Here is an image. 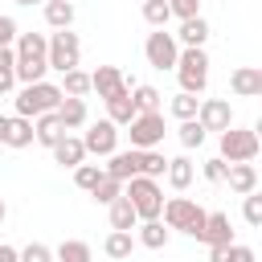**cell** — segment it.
Here are the masks:
<instances>
[{
    "label": "cell",
    "mask_w": 262,
    "mask_h": 262,
    "mask_svg": "<svg viewBox=\"0 0 262 262\" xmlns=\"http://www.w3.org/2000/svg\"><path fill=\"white\" fill-rule=\"evenodd\" d=\"M61 98H66L61 86H53V82H45V78H41V82H29V86H20V94H16V115L37 119V115H45V111H57Z\"/></svg>",
    "instance_id": "6da1fadb"
},
{
    "label": "cell",
    "mask_w": 262,
    "mask_h": 262,
    "mask_svg": "<svg viewBox=\"0 0 262 262\" xmlns=\"http://www.w3.org/2000/svg\"><path fill=\"white\" fill-rule=\"evenodd\" d=\"M123 196L135 205L139 221H156V217L164 213V188H160V180H151V176H131V180L123 184Z\"/></svg>",
    "instance_id": "7a4b0ae2"
},
{
    "label": "cell",
    "mask_w": 262,
    "mask_h": 262,
    "mask_svg": "<svg viewBox=\"0 0 262 262\" xmlns=\"http://www.w3.org/2000/svg\"><path fill=\"white\" fill-rule=\"evenodd\" d=\"M164 225L168 229H180V233H188V237H196L201 242V229H205V217H209V209H201L196 201H188V196H172V201H164Z\"/></svg>",
    "instance_id": "3957f363"
},
{
    "label": "cell",
    "mask_w": 262,
    "mask_h": 262,
    "mask_svg": "<svg viewBox=\"0 0 262 262\" xmlns=\"http://www.w3.org/2000/svg\"><path fill=\"white\" fill-rule=\"evenodd\" d=\"M176 78H180V90H188V94H201V90L209 86V57H205L201 45H196V49H180V57H176Z\"/></svg>",
    "instance_id": "277c9868"
},
{
    "label": "cell",
    "mask_w": 262,
    "mask_h": 262,
    "mask_svg": "<svg viewBox=\"0 0 262 262\" xmlns=\"http://www.w3.org/2000/svg\"><path fill=\"white\" fill-rule=\"evenodd\" d=\"M258 151H262V143H258L254 131H246V127H225L221 131V160L225 164H250Z\"/></svg>",
    "instance_id": "5b68a950"
},
{
    "label": "cell",
    "mask_w": 262,
    "mask_h": 262,
    "mask_svg": "<svg viewBox=\"0 0 262 262\" xmlns=\"http://www.w3.org/2000/svg\"><path fill=\"white\" fill-rule=\"evenodd\" d=\"M78 61H82V41H78V33H70V29L49 33V70L66 74V70H78Z\"/></svg>",
    "instance_id": "8992f818"
},
{
    "label": "cell",
    "mask_w": 262,
    "mask_h": 262,
    "mask_svg": "<svg viewBox=\"0 0 262 262\" xmlns=\"http://www.w3.org/2000/svg\"><path fill=\"white\" fill-rule=\"evenodd\" d=\"M127 135H131V147H160L164 143V115L160 111H139L131 123H127Z\"/></svg>",
    "instance_id": "52a82bcc"
},
{
    "label": "cell",
    "mask_w": 262,
    "mask_h": 262,
    "mask_svg": "<svg viewBox=\"0 0 262 262\" xmlns=\"http://www.w3.org/2000/svg\"><path fill=\"white\" fill-rule=\"evenodd\" d=\"M143 57H147V66H156V70H176L180 41H176L172 33L156 29V33H147V41H143Z\"/></svg>",
    "instance_id": "ba28073f"
},
{
    "label": "cell",
    "mask_w": 262,
    "mask_h": 262,
    "mask_svg": "<svg viewBox=\"0 0 262 262\" xmlns=\"http://www.w3.org/2000/svg\"><path fill=\"white\" fill-rule=\"evenodd\" d=\"M82 143H86V156H111V151H119V123H111V119L90 123V131L82 135Z\"/></svg>",
    "instance_id": "9c48e42d"
},
{
    "label": "cell",
    "mask_w": 262,
    "mask_h": 262,
    "mask_svg": "<svg viewBox=\"0 0 262 262\" xmlns=\"http://www.w3.org/2000/svg\"><path fill=\"white\" fill-rule=\"evenodd\" d=\"M196 119H201V127L205 131H225V127H233V111H229V98H201V111H196Z\"/></svg>",
    "instance_id": "30bf717a"
},
{
    "label": "cell",
    "mask_w": 262,
    "mask_h": 262,
    "mask_svg": "<svg viewBox=\"0 0 262 262\" xmlns=\"http://www.w3.org/2000/svg\"><path fill=\"white\" fill-rule=\"evenodd\" d=\"M90 90H98V98H111V94H119V90H131V82L123 78L119 66H98V70L90 74Z\"/></svg>",
    "instance_id": "8fae6325"
},
{
    "label": "cell",
    "mask_w": 262,
    "mask_h": 262,
    "mask_svg": "<svg viewBox=\"0 0 262 262\" xmlns=\"http://www.w3.org/2000/svg\"><path fill=\"white\" fill-rule=\"evenodd\" d=\"M201 242L205 246H229L233 242V225H229V213H209L205 217V229H201Z\"/></svg>",
    "instance_id": "7c38bea8"
},
{
    "label": "cell",
    "mask_w": 262,
    "mask_h": 262,
    "mask_svg": "<svg viewBox=\"0 0 262 262\" xmlns=\"http://www.w3.org/2000/svg\"><path fill=\"white\" fill-rule=\"evenodd\" d=\"M16 61H49V37L45 33H20L16 37Z\"/></svg>",
    "instance_id": "4fadbf2b"
},
{
    "label": "cell",
    "mask_w": 262,
    "mask_h": 262,
    "mask_svg": "<svg viewBox=\"0 0 262 262\" xmlns=\"http://www.w3.org/2000/svg\"><path fill=\"white\" fill-rule=\"evenodd\" d=\"M102 102H106V119H111V123H119V127H127V123L139 115V106H135L131 90H119V94H111V98H102Z\"/></svg>",
    "instance_id": "5bb4252c"
},
{
    "label": "cell",
    "mask_w": 262,
    "mask_h": 262,
    "mask_svg": "<svg viewBox=\"0 0 262 262\" xmlns=\"http://www.w3.org/2000/svg\"><path fill=\"white\" fill-rule=\"evenodd\" d=\"M111 164H106V176H115V180H131V176H139V147H131V151H111L106 156Z\"/></svg>",
    "instance_id": "9a60e30c"
},
{
    "label": "cell",
    "mask_w": 262,
    "mask_h": 262,
    "mask_svg": "<svg viewBox=\"0 0 262 262\" xmlns=\"http://www.w3.org/2000/svg\"><path fill=\"white\" fill-rule=\"evenodd\" d=\"M53 160H57L61 168H78V164L86 160V143H82L78 135H70V131H66V135L57 139V147H53Z\"/></svg>",
    "instance_id": "2e32d148"
},
{
    "label": "cell",
    "mask_w": 262,
    "mask_h": 262,
    "mask_svg": "<svg viewBox=\"0 0 262 262\" xmlns=\"http://www.w3.org/2000/svg\"><path fill=\"white\" fill-rule=\"evenodd\" d=\"M184 49H196V45H205L209 41V20L205 16H188V20H180V33H172Z\"/></svg>",
    "instance_id": "e0dca14e"
},
{
    "label": "cell",
    "mask_w": 262,
    "mask_h": 262,
    "mask_svg": "<svg viewBox=\"0 0 262 262\" xmlns=\"http://www.w3.org/2000/svg\"><path fill=\"white\" fill-rule=\"evenodd\" d=\"M33 131H37V143H41V147H57V139L66 135V127H61L57 111H45V115H37Z\"/></svg>",
    "instance_id": "ac0fdd59"
},
{
    "label": "cell",
    "mask_w": 262,
    "mask_h": 262,
    "mask_svg": "<svg viewBox=\"0 0 262 262\" xmlns=\"http://www.w3.org/2000/svg\"><path fill=\"white\" fill-rule=\"evenodd\" d=\"M225 184H229L237 196H246V192H254V188H258V168H254V164H229Z\"/></svg>",
    "instance_id": "d6986e66"
},
{
    "label": "cell",
    "mask_w": 262,
    "mask_h": 262,
    "mask_svg": "<svg viewBox=\"0 0 262 262\" xmlns=\"http://www.w3.org/2000/svg\"><path fill=\"white\" fill-rule=\"evenodd\" d=\"M229 90H233L237 98H258V70H254V66H237V70L229 74Z\"/></svg>",
    "instance_id": "ffe728a7"
},
{
    "label": "cell",
    "mask_w": 262,
    "mask_h": 262,
    "mask_svg": "<svg viewBox=\"0 0 262 262\" xmlns=\"http://www.w3.org/2000/svg\"><path fill=\"white\" fill-rule=\"evenodd\" d=\"M37 139V131H33V119H25V115H12L8 119V135H4V147H29Z\"/></svg>",
    "instance_id": "44dd1931"
},
{
    "label": "cell",
    "mask_w": 262,
    "mask_h": 262,
    "mask_svg": "<svg viewBox=\"0 0 262 262\" xmlns=\"http://www.w3.org/2000/svg\"><path fill=\"white\" fill-rule=\"evenodd\" d=\"M131 250H135L131 229H111V233H106V242H102V254H106V258H115V262L131 258Z\"/></svg>",
    "instance_id": "7402d4cb"
},
{
    "label": "cell",
    "mask_w": 262,
    "mask_h": 262,
    "mask_svg": "<svg viewBox=\"0 0 262 262\" xmlns=\"http://www.w3.org/2000/svg\"><path fill=\"white\" fill-rule=\"evenodd\" d=\"M57 119H61V127H66V131L82 127V123H86V98L66 94V98H61V106H57Z\"/></svg>",
    "instance_id": "603a6c76"
},
{
    "label": "cell",
    "mask_w": 262,
    "mask_h": 262,
    "mask_svg": "<svg viewBox=\"0 0 262 262\" xmlns=\"http://www.w3.org/2000/svg\"><path fill=\"white\" fill-rule=\"evenodd\" d=\"M168 184L176 188V192H184L188 184H192V176H196V168H192V160L188 156H176V160H168Z\"/></svg>",
    "instance_id": "cb8c5ba5"
},
{
    "label": "cell",
    "mask_w": 262,
    "mask_h": 262,
    "mask_svg": "<svg viewBox=\"0 0 262 262\" xmlns=\"http://www.w3.org/2000/svg\"><path fill=\"white\" fill-rule=\"evenodd\" d=\"M135 229H139V246H147V250H164V246H168V233H172L160 217H156V221H139Z\"/></svg>",
    "instance_id": "d4e9b609"
},
{
    "label": "cell",
    "mask_w": 262,
    "mask_h": 262,
    "mask_svg": "<svg viewBox=\"0 0 262 262\" xmlns=\"http://www.w3.org/2000/svg\"><path fill=\"white\" fill-rule=\"evenodd\" d=\"M106 209H111V229H135V225H139V213H135V205H131L127 196L111 201Z\"/></svg>",
    "instance_id": "484cf974"
},
{
    "label": "cell",
    "mask_w": 262,
    "mask_h": 262,
    "mask_svg": "<svg viewBox=\"0 0 262 262\" xmlns=\"http://www.w3.org/2000/svg\"><path fill=\"white\" fill-rule=\"evenodd\" d=\"M164 172H168V156H164L160 147H143V151H139V176L160 180Z\"/></svg>",
    "instance_id": "4316f807"
},
{
    "label": "cell",
    "mask_w": 262,
    "mask_h": 262,
    "mask_svg": "<svg viewBox=\"0 0 262 262\" xmlns=\"http://www.w3.org/2000/svg\"><path fill=\"white\" fill-rule=\"evenodd\" d=\"M209 258H213V262H258V258H254V250H250V246H242V242L209 246Z\"/></svg>",
    "instance_id": "83f0119b"
},
{
    "label": "cell",
    "mask_w": 262,
    "mask_h": 262,
    "mask_svg": "<svg viewBox=\"0 0 262 262\" xmlns=\"http://www.w3.org/2000/svg\"><path fill=\"white\" fill-rule=\"evenodd\" d=\"M45 20H49V29H70L74 25V4L70 0H45Z\"/></svg>",
    "instance_id": "f1b7e54d"
},
{
    "label": "cell",
    "mask_w": 262,
    "mask_h": 262,
    "mask_svg": "<svg viewBox=\"0 0 262 262\" xmlns=\"http://www.w3.org/2000/svg\"><path fill=\"white\" fill-rule=\"evenodd\" d=\"M16 86V49L0 45V94H8Z\"/></svg>",
    "instance_id": "f546056e"
},
{
    "label": "cell",
    "mask_w": 262,
    "mask_h": 262,
    "mask_svg": "<svg viewBox=\"0 0 262 262\" xmlns=\"http://www.w3.org/2000/svg\"><path fill=\"white\" fill-rule=\"evenodd\" d=\"M53 262H90V246L78 242V237H70V242H61L53 250Z\"/></svg>",
    "instance_id": "4dcf8cb0"
},
{
    "label": "cell",
    "mask_w": 262,
    "mask_h": 262,
    "mask_svg": "<svg viewBox=\"0 0 262 262\" xmlns=\"http://www.w3.org/2000/svg\"><path fill=\"white\" fill-rule=\"evenodd\" d=\"M139 8H143V20H147L151 29H164V25L172 20V8H168V0H143Z\"/></svg>",
    "instance_id": "1f68e13d"
},
{
    "label": "cell",
    "mask_w": 262,
    "mask_h": 262,
    "mask_svg": "<svg viewBox=\"0 0 262 262\" xmlns=\"http://www.w3.org/2000/svg\"><path fill=\"white\" fill-rule=\"evenodd\" d=\"M61 78H66V82H61L66 94H74V98H86V94H90V74H86V70H66Z\"/></svg>",
    "instance_id": "d6a6232c"
},
{
    "label": "cell",
    "mask_w": 262,
    "mask_h": 262,
    "mask_svg": "<svg viewBox=\"0 0 262 262\" xmlns=\"http://www.w3.org/2000/svg\"><path fill=\"white\" fill-rule=\"evenodd\" d=\"M90 196H94L98 205H111V201H119V196H123V180H115V176H102V180L90 188Z\"/></svg>",
    "instance_id": "836d02e7"
},
{
    "label": "cell",
    "mask_w": 262,
    "mask_h": 262,
    "mask_svg": "<svg viewBox=\"0 0 262 262\" xmlns=\"http://www.w3.org/2000/svg\"><path fill=\"white\" fill-rule=\"evenodd\" d=\"M131 98H135V106L139 111H160V90L156 86H147V82H139V86H131Z\"/></svg>",
    "instance_id": "e575fe53"
},
{
    "label": "cell",
    "mask_w": 262,
    "mask_h": 262,
    "mask_svg": "<svg viewBox=\"0 0 262 262\" xmlns=\"http://www.w3.org/2000/svg\"><path fill=\"white\" fill-rule=\"evenodd\" d=\"M196 111H201V98L196 94H188V90H180L176 98H172V115L184 123V119H196Z\"/></svg>",
    "instance_id": "d590c367"
},
{
    "label": "cell",
    "mask_w": 262,
    "mask_h": 262,
    "mask_svg": "<svg viewBox=\"0 0 262 262\" xmlns=\"http://www.w3.org/2000/svg\"><path fill=\"white\" fill-rule=\"evenodd\" d=\"M176 135H180V143H184V147L192 151V147H201V143H205V135H209V131L201 127V119H184Z\"/></svg>",
    "instance_id": "8d00e7d4"
},
{
    "label": "cell",
    "mask_w": 262,
    "mask_h": 262,
    "mask_svg": "<svg viewBox=\"0 0 262 262\" xmlns=\"http://www.w3.org/2000/svg\"><path fill=\"white\" fill-rule=\"evenodd\" d=\"M242 217H246V225L262 229V188L246 192V201H242Z\"/></svg>",
    "instance_id": "74e56055"
},
{
    "label": "cell",
    "mask_w": 262,
    "mask_h": 262,
    "mask_svg": "<svg viewBox=\"0 0 262 262\" xmlns=\"http://www.w3.org/2000/svg\"><path fill=\"white\" fill-rule=\"evenodd\" d=\"M102 176H106V168H98V164H78V168H74V184H78V188H86V192H90Z\"/></svg>",
    "instance_id": "f35d334b"
},
{
    "label": "cell",
    "mask_w": 262,
    "mask_h": 262,
    "mask_svg": "<svg viewBox=\"0 0 262 262\" xmlns=\"http://www.w3.org/2000/svg\"><path fill=\"white\" fill-rule=\"evenodd\" d=\"M20 262H53V250H49L45 242H29V246L20 250Z\"/></svg>",
    "instance_id": "ab89813d"
},
{
    "label": "cell",
    "mask_w": 262,
    "mask_h": 262,
    "mask_svg": "<svg viewBox=\"0 0 262 262\" xmlns=\"http://www.w3.org/2000/svg\"><path fill=\"white\" fill-rule=\"evenodd\" d=\"M225 172H229V164H225L221 156L205 160V180H213V184H225Z\"/></svg>",
    "instance_id": "60d3db41"
},
{
    "label": "cell",
    "mask_w": 262,
    "mask_h": 262,
    "mask_svg": "<svg viewBox=\"0 0 262 262\" xmlns=\"http://www.w3.org/2000/svg\"><path fill=\"white\" fill-rule=\"evenodd\" d=\"M168 8H172V16H180V20L201 16V0H168Z\"/></svg>",
    "instance_id": "b9f144b4"
},
{
    "label": "cell",
    "mask_w": 262,
    "mask_h": 262,
    "mask_svg": "<svg viewBox=\"0 0 262 262\" xmlns=\"http://www.w3.org/2000/svg\"><path fill=\"white\" fill-rule=\"evenodd\" d=\"M20 37V29H16V20L12 16H0V45H12Z\"/></svg>",
    "instance_id": "7bdbcfd3"
},
{
    "label": "cell",
    "mask_w": 262,
    "mask_h": 262,
    "mask_svg": "<svg viewBox=\"0 0 262 262\" xmlns=\"http://www.w3.org/2000/svg\"><path fill=\"white\" fill-rule=\"evenodd\" d=\"M0 262H20V250H12V246L0 242Z\"/></svg>",
    "instance_id": "ee69618b"
},
{
    "label": "cell",
    "mask_w": 262,
    "mask_h": 262,
    "mask_svg": "<svg viewBox=\"0 0 262 262\" xmlns=\"http://www.w3.org/2000/svg\"><path fill=\"white\" fill-rule=\"evenodd\" d=\"M4 135H8V115H0V143H4Z\"/></svg>",
    "instance_id": "f6af8a7d"
},
{
    "label": "cell",
    "mask_w": 262,
    "mask_h": 262,
    "mask_svg": "<svg viewBox=\"0 0 262 262\" xmlns=\"http://www.w3.org/2000/svg\"><path fill=\"white\" fill-rule=\"evenodd\" d=\"M254 135H258V143H262V115H258V123H254Z\"/></svg>",
    "instance_id": "bcb514c9"
},
{
    "label": "cell",
    "mask_w": 262,
    "mask_h": 262,
    "mask_svg": "<svg viewBox=\"0 0 262 262\" xmlns=\"http://www.w3.org/2000/svg\"><path fill=\"white\" fill-rule=\"evenodd\" d=\"M4 217H8V205H4V196H0V221H4Z\"/></svg>",
    "instance_id": "7dc6e473"
},
{
    "label": "cell",
    "mask_w": 262,
    "mask_h": 262,
    "mask_svg": "<svg viewBox=\"0 0 262 262\" xmlns=\"http://www.w3.org/2000/svg\"><path fill=\"white\" fill-rule=\"evenodd\" d=\"M258 94H262V70H258Z\"/></svg>",
    "instance_id": "c3c4849f"
},
{
    "label": "cell",
    "mask_w": 262,
    "mask_h": 262,
    "mask_svg": "<svg viewBox=\"0 0 262 262\" xmlns=\"http://www.w3.org/2000/svg\"><path fill=\"white\" fill-rule=\"evenodd\" d=\"M16 4H25V8H29V4H37V0H16Z\"/></svg>",
    "instance_id": "681fc988"
},
{
    "label": "cell",
    "mask_w": 262,
    "mask_h": 262,
    "mask_svg": "<svg viewBox=\"0 0 262 262\" xmlns=\"http://www.w3.org/2000/svg\"><path fill=\"white\" fill-rule=\"evenodd\" d=\"M258 188H262V172H258Z\"/></svg>",
    "instance_id": "f907efd6"
},
{
    "label": "cell",
    "mask_w": 262,
    "mask_h": 262,
    "mask_svg": "<svg viewBox=\"0 0 262 262\" xmlns=\"http://www.w3.org/2000/svg\"><path fill=\"white\" fill-rule=\"evenodd\" d=\"M139 4H143V0H139Z\"/></svg>",
    "instance_id": "816d5d0a"
}]
</instances>
